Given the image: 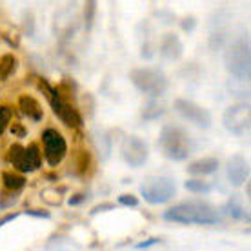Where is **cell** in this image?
<instances>
[{"instance_id": "cell-23", "label": "cell", "mask_w": 251, "mask_h": 251, "mask_svg": "<svg viewBox=\"0 0 251 251\" xmlns=\"http://www.w3.org/2000/svg\"><path fill=\"white\" fill-rule=\"evenodd\" d=\"M13 109L9 106H0V137L4 135V131L7 129V126L11 122Z\"/></svg>"}, {"instance_id": "cell-32", "label": "cell", "mask_w": 251, "mask_h": 251, "mask_svg": "<svg viewBox=\"0 0 251 251\" xmlns=\"http://www.w3.org/2000/svg\"><path fill=\"white\" fill-rule=\"evenodd\" d=\"M107 209H113V204H100L91 211V215H97L99 211H107Z\"/></svg>"}, {"instance_id": "cell-12", "label": "cell", "mask_w": 251, "mask_h": 251, "mask_svg": "<svg viewBox=\"0 0 251 251\" xmlns=\"http://www.w3.org/2000/svg\"><path fill=\"white\" fill-rule=\"evenodd\" d=\"M184 53V46L180 42L178 35L175 33H166L160 40V55L166 60H178Z\"/></svg>"}, {"instance_id": "cell-5", "label": "cell", "mask_w": 251, "mask_h": 251, "mask_svg": "<svg viewBox=\"0 0 251 251\" xmlns=\"http://www.w3.org/2000/svg\"><path fill=\"white\" fill-rule=\"evenodd\" d=\"M9 162L15 166V170L20 173H33L40 168L42 157H40V150L37 144H31L27 148H22L20 144H13L7 153Z\"/></svg>"}, {"instance_id": "cell-2", "label": "cell", "mask_w": 251, "mask_h": 251, "mask_svg": "<svg viewBox=\"0 0 251 251\" xmlns=\"http://www.w3.org/2000/svg\"><path fill=\"white\" fill-rule=\"evenodd\" d=\"M158 146L162 150L164 157L175 162L186 160L195 150V142L191 140V137L178 126H164L158 137Z\"/></svg>"}, {"instance_id": "cell-22", "label": "cell", "mask_w": 251, "mask_h": 251, "mask_svg": "<svg viewBox=\"0 0 251 251\" xmlns=\"http://www.w3.org/2000/svg\"><path fill=\"white\" fill-rule=\"evenodd\" d=\"M224 209H226L227 215H231L233 219H240V217H244V206H242L239 199H235V197L227 202Z\"/></svg>"}, {"instance_id": "cell-21", "label": "cell", "mask_w": 251, "mask_h": 251, "mask_svg": "<svg viewBox=\"0 0 251 251\" xmlns=\"http://www.w3.org/2000/svg\"><path fill=\"white\" fill-rule=\"evenodd\" d=\"M162 113H164V106H158L157 102H150V104L144 107L142 117H144V120H155V119H158V117H162Z\"/></svg>"}, {"instance_id": "cell-28", "label": "cell", "mask_w": 251, "mask_h": 251, "mask_svg": "<svg viewBox=\"0 0 251 251\" xmlns=\"http://www.w3.org/2000/svg\"><path fill=\"white\" fill-rule=\"evenodd\" d=\"M195 24H197V20H195L193 17H188V19L182 20V29L184 31H193Z\"/></svg>"}, {"instance_id": "cell-26", "label": "cell", "mask_w": 251, "mask_h": 251, "mask_svg": "<svg viewBox=\"0 0 251 251\" xmlns=\"http://www.w3.org/2000/svg\"><path fill=\"white\" fill-rule=\"evenodd\" d=\"M155 244H160V239H157V237H151V239L142 240V242L135 244V248H137V250H148V248H151V246H155Z\"/></svg>"}, {"instance_id": "cell-14", "label": "cell", "mask_w": 251, "mask_h": 251, "mask_svg": "<svg viewBox=\"0 0 251 251\" xmlns=\"http://www.w3.org/2000/svg\"><path fill=\"white\" fill-rule=\"evenodd\" d=\"M219 170V160L213 157L201 158V160H195L188 166V173L195 176H204V175H211Z\"/></svg>"}, {"instance_id": "cell-29", "label": "cell", "mask_w": 251, "mask_h": 251, "mask_svg": "<svg viewBox=\"0 0 251 251\" xmlns=\"http://www.w3.org/2000/svg\"><path fill=\"white\" fill-rule=\"evenodd\" d=\"M19 211H15V213H7L6 217H2V219H0V227L2 226H6L7 222H11V220H15L17 219V217H19Z\"/></svg>"}, {"instance_id": "cell-4", "label": "cell", "mask_w": 251, "mask_h": 251, "mask_svg": "<svg viewBox=\"0 0 251 251\" xmlns=\"http://www.w3.org/2000/svg\"><path fill=\"white\" fill-rule=\"evenodd\" d=\"M133 86L140 91V93L151 95V97H160L166 93V89L170 86V82L166 78L162 71L155 68H137L129 73Z\"/></svg>"}, {"instance_id": "cell-3", "label": "cell", "mask_w": 251, "mask_h": 251, "mask_svg": "<svg viewBox=\"0 0 251 251\" xmlns=\"http://www.w3.org/2000/svg\"><path fill=\"white\" fill-rule=\"evenodd\" d=\"M224 62H226V68L231 71V75H235L240 80H250L251 51L248 38H240L227 48L226 55H224Z\"/></svg>"}, {"instance_id": "cell-16", "label": "cell", "mask_w": 251, "mask_h": 251, "mask_svg": "<svg viewBox=\"0 0 251 251\" xmlns=\"http://www.w3.org/2000/svg\"><path fill=\"white\" fill-rule=\"evenodd\" d=\"M2 184L7 191L11 193H17L25 186V176L19 175V173H13V171H4L2 173Z\"/></svg>"}, {"instance_id": "cell-17", "label": "cell", "mask_w": 251, "mask_h": 251, "mask_svg": "<svg viewBox=\"0 0 251 251\" xmlns=\"http://www.w3.org/2000/svg\"><path fill=\"white\" fill-rule=\"evenodd\" d=\"M19 68V58L15 57L13 53H6L0 57V80H6L17 71Z\"/></svg>"}, {"instance_id": "cell-20", "label": "cell", "mask_w": 251, "mask_h": 251, "mask_svg": "<svg viewBox=\"0 0 251 251\" xmlns=\"http://www.w3.org/2000/svg\"><path fill=\"white\" fill-rule=\"evenodd\" d=\"M95 13H97V2H93V0L86 2V4H84V25H86L88 31L93 27Z\"/></svg>"}, {"instance_id": "cell-11", "label": "cell", "mask_w": 251, "mask_h": 251, "mask_svg": "<svg viewBox=\"0 0 251 251\" xmlns=\"http://www.w3.org/2000/svg\"><path fill=\"white\" fill-rule=\"evenodd\" d=\"M226 175L233 188H239V186H242L248 180V176H250V166H248V162H246V158L242 155H233L227 160Z\"/></svg>"}, {"instance_id": "cell-31", "label": "cell", "mask_w": 251, "mask_h": 251, "mask_svg": "<svg viewBox=\"0 0 251 251\" xmlns=\"http://www.w3.org/2000/svg\"><path fill=\"white\" fill-rule=\"evenodd\" d=\"M11 133H13V135H19V137L22 138V137H24V135H25V129H24V127H22V126H20V124H13Z\"/></svg>"}, {"instance_id": "cell-18", "label": "cell", "mask_w": 251, "mask_h": 251, "mask_svg": "<svg viewBox=\"0 0 251 251\" xmlns=\"http://www.w3.org/2000/svg\"><path fill=\"white\" fill-rule=\"evenodd\" d=\"M184 188L191 191V193H209L211 184H207L206 180H201V178H191V180L184 182Z\"/></svg>"}, {"instance_id": "cell-1", "label": "cell", "mask_w": 251, "mask_h": 251, "mask_svg": "<svg viewBox=\"0 0 251 251\" xmlns=\"http://www.w3.org/2000/svg\"><path fill=\"white\" fill-rule=\"evenodd\" d=\"M164 219L168 222H176V224H204V226H209V224L219 222V213L207 202L188 201L166 209Z\"/></svg>"}, {"instance_id": "cell-6", "label": "cell", "mask_w": 251, "mask_h": 251, "mask_svg": "<svg viewBox=\"0 0 251 251\" xmlns=\"http://www.w3.org/2000/svg\"><path fill=\"white\" fill-rule=\"evenodd\" d=\"M140 193L144 197L146 202L150 204H166L170 202L176 195L175 182L171 178H148L142 186H140Z\"/></svg>"}, {"instance_id": "cell-27", "label": "cell", "mask_w": 251, "mask_h": 251, "mask_svg": "<svg viewBox=\"0 0 251 251\" xmlns=\"http://www.w3.org/2000/svg\"><path fill=\"white\" fill-rule=\"evenodd\" d=\"M25 215L29 217H38V219H50L51 213L46 211V209H25Z\"/></svg>"}, {"instance_id": "cell-19", "label": "cell", "mask_w": 251, "mask_h": 251, "mask_svg": "<svg viewBox=\"0 0 251 251\" xmlns=\"http://www.w3.org/2000/svg\"><path fill=\"white\" fill-rule=\"evenodd\" d=\"M75 166H76V171H78L80 175H86V173H88L89 166H91V155H89L88 151H84V150L78 151L76 160H75Z\"/></svg>"}, {"instance_id": "cell-25", "label": "cell", "mask_w": 251, "mask_h": 251, "mask_svg": "<svg viewBox=\"0 0 251 251\" xmlns=\"http://www.w3.org/2000/svg\"><path fill=\"white\" fill-rule=\"evenodd\" d=\"M24 27H25L27 37H31L33 31H35V24H33V15H31V13H25V15H24Z\"/></svg>"}, {"instance_id": "cell-30", "label": "cell", "mask_w": 251, "mask_h": 251, "mask_svg": "<svg viewBox=\"0 0 251 251\" xmlns=\"http://www.w3.org/2000/svg\"><path fill=\"white\" fill-rule=\"evenodd\" d=\"M84 199H86V197H84V195L82 193H76L75 197H69V206H78V204H80L82 201H84Z\"/></svg>"}, {"instance_id": "cell-9", "label": "cell", "mask_w": 251, "mask_h": 251, "mask_svg": "<svg viewBox=\"0 0 251 251\" xmlns=\"http://www.w3.org/2000/svg\"><path fill=\"white\" fill-rule=\"evenodd\" d=\"M122 157L124 160L131 168H140V166H144L146 160H148V155H150V148L146 144L144 140L137 135H129V137L124 138V142H122Z\"/></svg>"}, {"instance_id": "cell-7", "label": "cell", "mask_w": 251, "mask_h": 251, "mask_svg": "<svg viewBox=\"0 0 251 251\" xmlns=\"http://www.w3.org/2000/svg\"><path fill=\"white\" fill-rule=\"evenodd\" d=\"M222 124L227 131H231L233 135H244L250 129L251 124V107L248 102L242 104H235L229 106L222 115Z\"/></svg>"}, {"instance_id": "cell-8", "label": "cell", "mask_w": 251, "mask_h": 251, "mask_svg": "<svg viewBox=\"0 0 251 251\" xmlns=\"http://www.w3.org/2000/svg\"><path fill=\"white\" fill-rule=\"evenodd\" d=\"M42 142H44V157L46 162L50 164L51 168H57L58 164L62 162L66 153H68V142L62 137V133L48 127L42 131Z\"/></svg>"}, {"instance_id": "cell-13", "label": "cell", "mask_w": 251, "mask_h": 251, "mask_svg": "<svg viewBox=\"0 0 251 251\" xmlns=\"http://www.w3.org/2000/svg\"><path fill=\"white\" fill-rule=\"evenodd\" d=\"M19 107H20V111H22L27 119H31L33 122H40V120L44 119V111H42L40 102H38L37 99H33L31 95H22L19 99Z\"/></svg>"}, {"instance_id": "cell-24", "label": "cell", "mask_w": 251, "mask_h": 251, "mask_svg": "<svg viewBox=\"0 0 251 251\" xmlns=\"http://www.w3.org/2000/svg\"><path fill=\"white\" fill-rule=\"evenodd\" d=\"M119 204H122V206L137 207L138 206V199L135 197V195H120V197H119Z\"/></svg>"}, {"instance_id": "cell-10", "label": "cell", "mask_w": 251, "mask_h": 251, "mask_svg": "<svg viewBox=\"0 0 251 251\" xmlns=\"http://www.w3.org/2000/svg\"><path fill=\"white\" fill-rule=\"evenodd\" d=\"M175 109L182 115L184 119H188L189 122H193L195 126L199 127H209L211 126V113L207 111L206 107L199 106L191 100H186V99H176L175 100Z\"/></svg>"}, {"instance_id": "cell-15", "label": "cell", "mask_w": 251, "mask_h": 251, "mask_svg": "<svg viewBox=\"0 0 251 251\" xmlns=\"http://www.w3.org/2000/svg\"><path fill=\"white\" fill-rule=\"evenodd\" d=\"M55 115H57L58 119L62 120V122L68 126V127H80V126L84 124V119H82V115L78 113V111H76L73 106L66 104V102H62V104H60V107H58V111Z\"/></svg>"}]
</instances>
